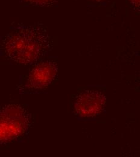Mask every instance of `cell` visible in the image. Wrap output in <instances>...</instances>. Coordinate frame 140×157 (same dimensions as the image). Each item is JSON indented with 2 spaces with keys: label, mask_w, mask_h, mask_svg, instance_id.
<instances>
[{
  "label": "cell",
  "mask_w": 140,
  "mask_h": 157,
  "mask_svg": "<svg viewBox=\"0 0 140 157\" xmlns=\"http://www.w3.org/2000/svg\"><path fill=\"white\" fill-rule=\"evenodd\" d=\"M51 48L46 29L39 25L20 27L9 33L0 43V52L6 59L24 65L38 62Z\"/></svg>",
  "instance_id": "obj_1"
},
{
  "label": "cell",
  "mask_w": 140,
  "mask_h": 157,
  "mask_svg": "<svg viewBox=\"0 0 140 157\" xmlns=\"http://www.w3.org/2000/svg\"><path fill=\"white\" fill-rule=\"evenodd\" d=\"M30 116L20 105L9 104L0 109V144L21 137L28 129Z\"/></svg>",
  "instance_id": "obj_2"
},
{
  "label": "cell",
  "mask_w": 140,
  "mask_h": 157,
  "mask_svg": "<svg viewBox=\"0 0 140 157\" xmlns=\"http://www.w3.org/2000/svg\"><path fill=\"white\" fill-rule=\"evenodd\" d=\"M106 103L104 94L97 90H86L77 97L74 109L76 114L81 117L97 116L103 111Z\"/></svg>",
  "instance_id": "obj_3"
},
{
  "label": "cell",
  "mask_w": 140,
  "mask_h": 157,
  "mask_svg": "<svg viewBox=\"0 0 140 157\" xmlns=\"http://www.w3.org/2000/svg\"><path fill=\"white\" fill-rule=\"evenodd\" d=\"M56 62L46 60L39 63L30 73L25 88L29 91H37L48 86L58 73Z\"/></svg>",
  "instance_id": "obj_4"
},
{
  "label": "cell",
  "mask_w": 140,
  "mask_h": 157,
  "mask_svg": "<svg viewBox=\"0 0 140 157\" xmlns=\"http://www.w3.org/2000/svg\"><path fill=\"white\" fill-rule=\"evenodd\" d=\"M22 1L37 7H51L57 3L58 0H21Z\"/></svg>",
  "instance_id": "obj_5"
},
{
  "label": "cell",
  "mask_w": 140,
  "mask_h": 157,
  "mask_svg": "<svg viewBox=\"0 0 140 157\" xmlns=\"http://www.w3.org/2000/svg\"><path fill=\"white\" fill-rule=\"evenodd\" d=\"M132 5L136 9L139 10L140 7V0H130Z\"/></svg>",
  "instance_id": "obj_6"
},
{
  "label": "cell",
  "mask_w": 140,
  "mask_h": 157,
  "mask_svg": "<svg viewBox=\"0 0 140 157\" xmlns=\"http://www.w3.org/2000/svg\"><path fill=\"white\" fill-rule=\"evenodd\" d=\"M96 1H97V2H101V1H104V0H94Z\"/></svg>",
  "instance_id": "obj_7"
}]
</instances>
